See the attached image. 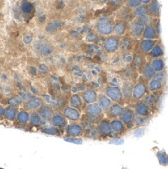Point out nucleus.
I'll return each mask as SVG.
<instances>
[{
  "label": "nucleus",
  "mask_w": 168,
  "mask_h": 169,
  "mask_svg": "<svg viewBox=\"0 0 168 169\" xmlns=\"http://www.w3.org/2000/svg\"><path fill=\"white\" fill-rule=\"evenodd\" d=\"M150 23L149 16L136 17L129 24V32L133 38L142 37L144 28L148 23Z\"/></svg>",
  "instance_id": "nucleus-1"
},
{
  "label": "nucleus",
  "mask_w": 168,
  "mask_h": 169,
  "mask_svg": "<svg viewBox=\"0 0 168 169\" xmlns=\"http://www.w3.org/2000/svg\"><path fill=\"white\" fill-rule=\"evenodd\" d=\"M143 77H140L139 81L134 85L132 91V99L134 101H140L142 100L148 91V87H147L146 83L145 80H142Z\"/></svg>",
  "instance_id": "nucleus-2"
},
{
  "label": "nucleus",
  "mask_w": 168,
  "mask_h": 169,
  "mask_svg": "<svg viewBox=\"0 0 168 169\" xmlns=\"http://www.w3.org/2000/svg\"><path fill=\"white\" fill-rule=\"evenodd\" d=\"M96 28L100 34L103 35H110L113 33L114 23L107 18H102L96 23Z\"/></svg>",
  "instance_id": "nucleus-3"
},
{
  "label": "nucleus",
  "mask_w": 168,
  "mask_h": 169,
  "mask_svg": "<svg viewBox=\"0 0 168 169\" xmlns=\"http://www.w3.org/2000/svg\"><path fill=\"white\" fill-rule=\"evenodd\" d=\"M120 48V40L118 36H110L105 40L103 49L107 53H115Z\"/></svg>",
  "instance_id": "nucleus-4"
},
{
  "label": "nucleus",
  "mask_w": 168,
  "mask_h": 169,
  "mask_svg": "<svg viewBox=\"0 0 168 169\" xmlns=\"http://www.w3.org/2000/svg\"><path fill=\"white\" fill-rule=\"evenodd\" d=\"M135 118H136L135 111L133 109L130 108H126L123 110L122 113L120 116L119 119L128 128H131L134 125Z\"/></svg>",
  "instance_id": "nucleus-5"
},
{
  "label": "nucleus",
  "mask_w": 168,
  "mask_h": 169,
  "mask_svg": "<svg viewBox=\"0 0 168 169\" xmlns=\"http://www.w3.org/2000/svg\"><path fill=\"white\" fill-rule=\"evenodd\" d=\"M105 95L114 102H119L123 99L122 91L118 87H107L105 90Z\"/></svg>",
  "instance_id": "nucleus-6"
},
{
  "label": "nucleus",
  "mask_w": 168,
  "mask_h": 169,
  "mask_svg": "<svg viewBox=\"0 0 168 169\" xmlns=\"http://www.w3.org/2000/svg\"><path fill=\"white\" fill-rule=\"evenodd\" d=\"M134 111L136 116L148 117L150 114V107L144 101H138L135 104Z\"/></svg>",
  "instance_id": "nucleus-7"
},
{
  "label": "nucleus",
  "mask_w": 168,
  "mask_h": 169,
  "mask_svg": "<svg viewBox=\"0 0 168 169\" xmlns=\"http://www.w3.org/2000/svg\"><path fill=\"white\" fill-rule=\"evenodd\" d=\"M86 114L89 116L91 119H97L102 115V110L101 108L98 104V103H92V104H89L86 108Z\"/></svg>",
  "instance_id": "nucleus-8"
},
{
  "label": "nucleus",
  "mask_w": 168,
  "mask_h": 169,
  "mask_svg": "<svg viewBox=\"0 0 168 169\" xmlns=\"http://www.w3.org/2000/svg\"><path fill=\"white\" fill-rule=\"evenodd\" d=\"M158 36L156 27L153 23H149L145 27L143 33H142V37L143 39H150L155 40Z\"/></svg>",
  "instance_id": "nucleus-9"
},
{
  "label": "nucleus",
  "mask_w": 168,
  "mask_h": 169,
  "mask_svg": "<svg viewBox=\"0 0 168 169\" xmlns=\"http://www.w3.org/2000/svg\"><path fill=\"white\" fill-rule=\"evenodd\" d=\"M63 115L67 119L76 122L80 119V113L77 108L73 107H65L63 110Z\"/></svg>",
  "instance_id": "nucleus-10"
},
{
  "label": "nucleus",
  "mask_w": 168,
  "mask_h": 169,
  "mask_svg": "<svg viewBox=\"0 0 168 169\" xmlns=\"http://www.w3.org/2000/svg\"><path fill=\"white\" fill-rule=\"evenodd\" d=\"M133 87H134V85L131 80H126L123 83L121 91H122L123 98L127 101H130L132 98Z\"/></svg>",
  "instance_id": "nucleus-11"
},
{
  "label": "nucleus",
  "mask_w": 168,
  "mask_h": 169,
  "mask_svg": "<svg viewBox=\"0 0 168 169\" xmlns=\"http://www.w3.org/2000/svg\"><path fill=\"white\" fill-rule=\"evenodd\" d=\"M128 23L125 21H123V20H118L116 23L114 24V28H113V32L115 33V34L118 37H121V36L124 35L128 29Z\"/></svg>",
  "instance_id": "nucleus-12"
},
{
  "label": "nucleus",
  "mask_w": 168,
  "mask_h": 169,
  "mask_svg": "<svg viewBox=\"0 0 168 169\" xmlns=\"http://www.w3.org/2000/svg\"><path fill=\"white\" fill-rule=\"evenodd\" d=\"M82 101L86 104H92L97 101V93L93 89H87L82 95Z\"/></svg>",
  "instance_id": "nucleus-13"
},
{
  "label": "nucleus",
  "mask_w": 168,
  "mask_h": 169,
  "mask_svg": "<svg viewBox=\"0 0 168 169\" xmlns=\"http://www.w3.org/2000/svg\"><path fill=\"white\" fill-rule=\"evenodd\" d=\"M124 108L120 105L118 103H115L111 105L109 109L107 110V115L111 119H118L122 113Z\"/></svg>",
  "instance_id": "nucleus-14"
},
{
  "label": "nucleus",
  "mask_w": 168,
  "mask_h": 169,
  "mask_svg": "<svg viewBox=\"0 0 168 169\" xmlns=\"http://www.w3.org/2000/svg\"><path fill=\"white\" fill-rule=\"evenodd\" d=\"M156 44L155 40L142 39L139 43V49L142 54H148Z\"/></svg>",
  "instance_id": "nucleus-15"
},
{
  "label": "nucleus",
  "mask_w": 168,
  "mask_h": 169,
  "mask_svg": "<svg viewBox=\"0 0 168 169\" xmlns=\"http://www.w3.org/2000/svg\"><path fill=\"white\" fill-rule=\"evenodd\" d=\"M142 74L144 79L149 80L150 79L153 78L156 74V71L153 67L152 66L151 63L145 62L142 68Z\"/></svg>",
  "instance_id": "nucleus-16"
},
{
  "label": "nucleus",
  "mask_w": 168,
  "mask_h": 169,
  "mask_svg": "<svg viewBox=\"0 0 168 169\" xmlns=\"http://www.w3.org/2000/svg\"><path fill=\"white\" fill-rule=\"evenodd\" d=\"M66 133L71 137H77L82 133V128L79 124H69L66 127Z\"/></svg>",
  "instance_id": "nucleus-17"
},
{
  "label": "nucleus",
  "mask_w": 168,
  "mask_h": 169,
  "mask_svg": "<svg viewBox=\"0 0 168 169\" xmlns=\"http://www.w3.org/2000/svg\"><path fill=\"white\" fill-rule=\"evenodd\" d=\"M111 126L112 132L116 134L123 133L126 130V125L120 119H114L111 122Z\"/></svg>",
  "instance_id": "nucleus-18"
},
{
  "label": "nucleus",
  "mask_w": 168,
  "mask_h": 169,
  "mask_svg": "<svg viewBox=\"0 0 168 169\" xmlns=\"http://www.w3.org/2000/svg\"><path fill=\"white\" fill-rule=\"evenodd\" d=\"M147 6H148V10H149V16L157 17L160 15V4L158 0H152L150 3H149Z\"/></svg>",
  "instance_id": "nucleus-19"
},
{
  "label": "nucleus",
  "mask_w": 168,
  "mask_h": 169,
  "mask_svg": "<svg viewBox=\"0 0 168 169\" xmlns=\"http://www.w3.org/2000/svg\"><path fill=\"white\" fill-rule=\"evenodd\" d=\"M51 122L52 125L56 127H65L66 125V118L64 116V115L61 114H55L52 116L51 118Z\"/></svg>",
  "instance_id": "nucleus-20"
},
{
  "label": "nucleus",
  "mask_w": 168,
  "mask_h": 169,
  "mask_svg": "<svg viewBox=\"0 0 168 169\" xmlns=\"http://www.w3.org/2000/svg\"><path fill=\"white\" fill-rule=\"evenodd\" d=\"M42 105V101L39 98L37 97H31L28 98L27 101H26L25 106L29 110H35V109L39 108Z\"/></svg>",
  "instance_id": "nucleus-21"
},
{
  "label": "nucleus",
  "mask_w": 168,
  "mask_h": 169,
  "mask_svg": "<svg viewBox=\"0 0 168 169\" xmlns=\"http://www.w3.org/2000/svg\"><path fill=\"white\" fill-rule=\"evenodd\" d=\"M98 100V104L100 105V107L101 108L102 110L105 111V112H107V110L109 109V108L111 107V105L112 104V101L106 95H102L97 98Z\"/></svg>",
  "instance_id": "nucleus-22"
},
{
  "label": "nucleus",
  "mask_w": 168,
  "mask_h": 169,
  "mask_svg": "<svg viewBox=\"0 0 168 169\" xmlns=\"http://www.w3.org/2000/svg\"><path fill=\"white\" fill-rule=\"evenodd\" d=\"M38 114L40 115L41 119H48L53 116V110L48 105H41L39 108Z\"/></svg>",
  "instance_id": "nucleus-23"
},
{
  "label": "nucleus",
  "mask_w": 168,
  "mask_h": 169,
  "mask_svg": "<svg viewBox=\"0 0 168 169\" xmlns=\"http://www.w3.org/2000/svg\"><path fill=\"white\" fill-rule=\"evenodd\" d=\"M98 129L100 133L103 136H107L112 132L111 122L107 120H102L98 125Z\"/></svg>",
  "instance_id": "nucleus-24"
},
{
  "label": "nucleus",
  "mask_w": 168,
  "mask_h": 169,
  "mask_svg": "<svg viewBox=\"0 0 168 169\" xmlns=\"http://www.w3.org/2000/svg\"><path fill=\"white\" fill-rule=\"evenodd\" d=\"M163 85V83L161 81L153 77L149 80L147 87H148V90L151 92H157L162 89Z\"/></svg>",
  "instance_id": "nucleus-25"
},
{
  "label": "nucleus",
  "mask_w": 168,
  "mask_h": 169,
  "mask_svg": "<svg viewBox=\"0 0 168 169\" xmlns=\"http://www.w3.org/2000/svg\"><path fill=\"white\" fill-rule=\"evenodd\" d=\"M133 14L135 17H142V16H149V10L148 6L141 4L138 7L133 10Z\"/></svg>",
  "instance_id": "nucleus-26"
},
{
  "label": "nucleus",
  "mask_w": 168,
  "mask_h": 169,
  "mask_svg": "<svg viewBox=\"0 0 168 169\" xmlns=\"http://www.w3.org/2000/svg\"><path fill=\"white\" fill-rule=\"evenodd\" d=\"M151 65H152V66L155 70L156 73H158V72H161L164 70L165 62L164 60L162 58H156V59H153L152 62H151Z\"/></svg>",
  "instance_id": "nucleus-27"
},
{
  "label": "nucleus",
  "mask_w": 168,
  "mask_h": 169,
  "mask_svg": "<svg viewBox=\"0 0 168 169\" xmlns=\"http://www.w3.org/2000/svg\"><path fill=\"white\" fill-rule=\"evenodd\" d=\"M132 65L135 68H142L145 62V58H143V55L142 54H136L133 56L132 61Z\"/></svg>",
  "instance_id": "nucleus-28"
},
{
  "label": "nucleus",
  "mask_w": 168,
  "mask_h": 169,
  "mask_svg": "<svg viewBox=\"0 0 168 169\" xmlns=\"http://www.w3.org/2000/svg\"><path fill=\"white\" fill-rule=\"evenodd\" d=\"M148 54L153 59H156V58H160L163 55V49L160 44H155L152 50Z\"/></svg>",
  "instance_id": "nucleus-29"
},
{
  "label": "nucleus",
  "mask_w": 168,
  "mask_h": 169,
  "mask_svg": "<svg viewBox=\"0 0 168 169\" xmlns=\"http://www.w3.org/2000/svg\"><path fill=\"white\" fill-rule=\"evenodd\" d=\"M69 103L72 107L77 109L81 108L82 106V98H80V96L79 95H76V94L72 95L69 99Z\"/></svg>",
  "instance_id": "nucleus-30"
},
{
  "label": "nucleus",
  "mask_w": 168,
  "mask_h": 169,
  "mask_svg": "<svg viewBox=\"0 0 168 169\" xmlns=\"http://www.w3.org/2000/svg\"><path fill=\"white\" fill-rule=\"evenodd\" d=\"M120 47L122 49L124 52L131 51L133 47V41L132 37H124V39L120 42Z\"/></svg>",
  "instance_id": "nucleus-31"
},
{
  "label": "nucleus",
  "mask_w": 168,
  "mask_h": 169,
  "mask_svg": "<svg viewBox=\"0 0 168 169\" xmlns=\"http://www.w3.org/2000/svg\"><path fill=\"white\" fill-rule=\"evenodd\" d=\"M4 115H5L6 118L7 119H9V120H14L16 119V116H17V112L12 106V107H8L5 109Z\"/></svg>",
  "instance_id": "nucleus-32"
},
{
  "label": "nucleus",
  "mask_w": 168,
  "mask_h": 169,
  "mask_svg": "<svg viewBox=\"0 0 168 169\" xmlns=\"http://www.w3.org/2000/svg\"><path fill=\"white\" fill-rule=\"evenodd\" d=\"M143 101L150 107L157 102V96L155 94H149V95L146 94L143 98Z\"/></svg>",
  "instance_id": "nucleus-33"
},
{
  "label": "nucleus",
  "mask_w": 168,
  "mask_h": 169,
  "mask_svg": "<svg viewBox=\"0 0 168 169\" xmlns=\"http://www.w3.org/2000/svg\"><path fill=\"white\" fill-rule=\"evenodd\" d=\"M17 120L20 123H27L30 120L29 114L24 111H21L17 115Z\"/></svg>",
  "instance_id": "nucleus-34"
},
{
  "label": "nucleus",
  "mask_w": 168,
  "mask_h": 169,
  "mask_svg": "<svg viewBox=\"0 0 168 169\" xmlns=\"http://www.w3.org/2000/svg\"><path fill=\"white\" fill-rule=\"evenodd\" d=\"M41 132L44 133L48 134V135H58L59 134V129L56 126H51V127H45V128L42 129Z\"/></svg>",
  "instance_id": "nucleus-35"
},
{
  "label": "nucleus",
  "mask_w": 168,
  "mask_h": 169,
  "mask_svg": "<svg viewBox=\"0 0 168 169\" xmlns=\"http://www.w3.org/2000/svg\"><path fill=\"white\" fill-rule=\"evenodd\" d=\"M157 157L159 160V162L161 165H167V155L164 151L157 152Z\"/></svg>",
  "instance_id": "nucleus-36"
},
{
  "label": "nucleus",
  "mask_w": 168,
  "mask_h": 169,
  "mask_svg": "<svg viewBox=\"0 0 168 169\" xmlns=\"http://www.w3.org/2000/svg\"><path fill=\"white\" fill-rule=\"evenodd\" d=\"M52 51H53L52 48L47 44H41L40 49H39V52L43 55H49V54L52 53Z\"/></svg>",
  "instance_id": "nucleus-37"
},
{
  "label": "nucleus",
  "mask_w": 168,
  "mask_h": 169,
  "mask_svg": "<svg viewBox=\"0 0 168 169\" xmlns=\"http://www.w3.org/2000/svg\"><path fill=\"white\" fill-rule=\"evenodd\" d=\"M41 122V117L38 113H33L30 117V122L34 125H37Z\"/></svg>",
  "instance_id": "nucleus-38"
},
{
  "label": "nucleus",
  "mask_w": 168,
  "mask_h": 169,
  "mask_svg": "<svg viewBox=\"0 0 168 169\" xmlns=\"http://www.w3.org/2000/svg\"><path fill=\"white\" fill-rule=\"evenodd\" d=\"M148 120H147V117H143V116H136L135 118V122L134 124H136L139 126H142V125H145L147 123Z\"/></svg>",
  "instance_id": "nucleus-39"
},
{
  "label": "nucleus",
  "mask_w": 168,
  "mask_h": 169,
  "mask_svg": "<svg viewBox=\"0 0 168 169\" xmlns=\"http://www.w3.org/2000/svg\"><path fill=\"white\" fill-rule=\"evenodd\" d=\"M126 2L128 8L131 10H134L142 4L140 0H126Z\"/></svg>",
  "instance_id": "nucleus-40"
},
{
  "label": "nucleus",
  "mask_w": 168,
  "mask_h": 169,
  "mask_svg": "<svg viewBox=\"0 0 168 169\" xmlns=\"http://www.w3.org/2000/svg\"><path fill=\"white\" fill-rule=\"evenodd\" d=\"M153 77L159 80L163 83L165 82V80H166V73H165L164 71L158 72V73H156L155 76Z\"/></svg>",
  "instance_id": "nucleus-41"
},
{
  "label": "nucleus",
  "mask_w": 168,
  "mask_h": 169,
  "mask_svg": "<svg viewBox=\"0 0 168 169\" xmlns=\"http://www.w3.org/2000/svg\"><path fill=\"white\" fill-rule=\"evenodd\" d=\"M59 26H60L59 22H58V21L52 22V23H49V24L48 25L47 30L49 31H55V30H56Z\"/></svg>",
  "instance_id": "nucleus-42"
},
{
  "label": "nucleus",
  "mask_w": 168,
  "mask_h": 169,
  "mask_svg": "<svg viewBox=\"0 0 168 169\" xmlns=\"http://www.w3.org/2000/svg\"><path fill=\"white\" fill-rule=\"evenodd\" d=\"M64 140L67 142H69V143H74V144H82V140L79 138H64Z\"/></svg>",
  "instance_id": "nucleus-43"
},
{
  "label": "nucleus",
  "mask_w": 168,
  "mask_h": 169,
  "mask_svg": "<svg viewBox=\"0 0 168 169\" xmlns=\"http://www.w3.org/2000/svg\"><path fill=\"white\" fill-rule=\"evenodd\" d=\"M9 104L11 106H13V107H15V106H17L18 104H19V101L15 98H11V99L9 101Z\"/></svg>",
  "instance_id": "nucleus-44"
},
{
  "label": "nucleus",
  "mask_w": 168,
  "mask_h": 169,
  "mask_svg": "<svg viewBox=\"0 0 168 169\" xmlns=\"http://www.w3.org/2000/svg\"><path fill=\"white\" fill-rule=\"evenodd\" d=\"M142 4H144V5H148L149 3H150V2L152 0H140Z\"/></svg>",
  "instance_id": "nucleus-45"
},
{
  "label": "nucleus",
  "mask_w": 168,
  "mask_h": 169,
  "mask_svg": "<svg viewBox=\"0 0 168 169\" xmlns=\"http://www.w3.org/2000/svg\"><path fill=\"white\" fill-rule=\"evenodd\" d=\"M4 112H5L4 108L2 107V106L0 105V116H3V115H4Z\"/></svg>",
  "instance_id": "nucleus-46"
},
{
  "label": "nucleus",
  "mask_w": 168,
  "mask_h": 169,
  "mask_svg": "<svg viewBox=\"0 0 168 169\" xmlns=\"http://www.w3.org/2000/svg\"><path fill=\"white\" fill-rule=\"evenodd\" d=\"M167 165H168V157H167Z\"/></svg>",
  "instance_id": "nucleus-47"
}]
</instances>
